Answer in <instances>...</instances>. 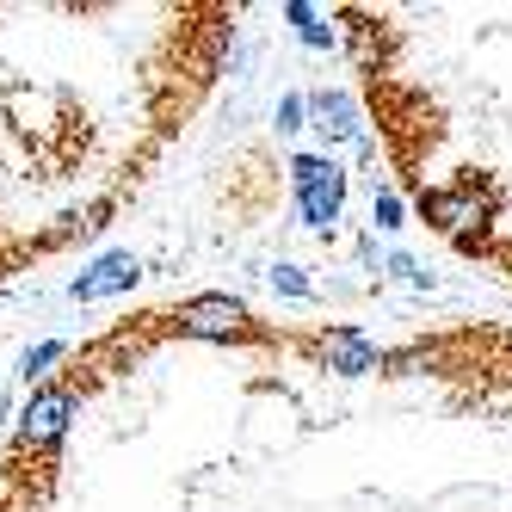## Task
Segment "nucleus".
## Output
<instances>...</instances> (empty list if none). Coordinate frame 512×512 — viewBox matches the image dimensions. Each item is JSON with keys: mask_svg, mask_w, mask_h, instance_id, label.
Segmentation results:
<instances>
[{"mask_svg": "<svg viewBox=\"0 0 512 512\" xmlns=\"http://www.w3.org/2000/svg\"><path fill=\"white\" fill-rule=\"evenodd\" d=\"M500 204H506V192L494 186L488 173H457L451 186L420 192V216H426L438 235H451L457 247L469 241V229H488L494 216H500Z\"/></svg>", "mask_w": 512, "mask_h": 512, "instance_id": "obj_1", "label": "nucleus"}, {"mask_svg": "<svg viewBox=\"0 0 512 512\" xmlns=\"http://www.w3.org/2000/svg\"><path fill=\"white\" fill-rule=\"evenodd\" d=\"M290 198H297L303 229L334 235L340 210H346V167L327 155V149L321 155H297V161H290Z\"/></svg>", "mask_w": 512, "mask_h": 512, "instance_id": "obj_2", "label": "nucleus"}, {"mask_svg": "<svg viewBox=\"0 0 512 512\" xmlns=\"http://www.w3.org/2000/svg\"><path fill=\"white\" fill-rule=\"evenodd\" d=\"M167 321H173L179 340H253V309L241 297H223V290L179 303Z\"/></svg>", "mask_w": 512, "mask_h": 512, "instance_id": "obj_3", "label": "nucleus"}, {"mask_svg": "<svg viewBox=\"0 0 512 512\" xmlns=\"http://www.w3.org/2000/svg\"><path fill=\"white\" fill-rule=\"evenodd\" d=\"M81 414V395L68 389V383H44V389H31V401L19 408V445L25 451H50L56 438L68 432V420Z\"/></svg>", "mask_w": 512, "mask_h": 512, "instance_id": "obj_4", "label": "nucleus"}, {"mask_svg": "<svg viewBox=\"0 0 512 512\" xmlns=\"http://www.w3.org/2000/svg\"><path fill=\"white\" fill-rule=\"evenodd\" d=\"M303 352L321 364V371H334V377H371V371H383V346L377 340H364L358 327H321V334H309L303 340Z\"/></svg>", "mask_w": 512, "mask_h": 512, "instance_id": "obj_5", "label": "nucleus"}, {"mask_svg": "<svg viewBox=\"0 0 512 512\" xmlns=\"http://www.w3.org/2000/svg\"><path fill=\"white\" fill-rule=\"evenodd\" d=\"M136 278H142V260L130 247H118V253H99V260L68 284V297L75 303H105V297H124V290H136Z\"/></svg>", "mask_w": 512, "mask_h": 512, "instance_id": "obj_6", "label": "nucleus"}, {"mask_svg": "<svg viewBox=\"0 0 512 512\" xmlns=\"http://www.w3.org/2000/svg\"><path fill=\"white\" fill-rule=\"evenodd\" d=\"M309 130L327 142V149H346V142H364V118H358L352 93H340V87H321V93H309Z\"/></svg>", "mask_w": 512, "mask_h": 512, "instance_id": "obj_7", "label": "nucleus"}, {"mask_svg": "<svg viewBox=\"0 0 512 512\" xmlns=\"http://www.w3.org/2000/svg\"><path fill=\"white\" fill-rule=\"evenodd\" d=\"M284 19L297 25V38H303L309 50H334V25H327V13H321V7H303V0H290Z\"/></svg>", "mask_w": 512, "mask_h": 512, "instance_id": "obj_8", "label": "nucleus"}, {"mask_svg": "<svg viewBox=\"0 0 512 512\" xmlns=\"http://www.w3.org/2000/svg\"><path fill=\"white\" fill-rule=\"evenodd\" d=\"M62 358H68V340H38V346L19 358V377L44 389V383H50V364H62Z\"/></svg>", "mask_w": 512, "mask_h": 512, "instance_id": "obj_9", "label": "nucleus"}, {"mask_svg": "<svg viewBox=\"0 0 512 512\" xmlns=\"http://www.w3.org/2000/svg\"><path fill=\"white\" fill-rule=\"evenodd\" d=\"M272 124H278V136H297V130H309V93H284Z\"/></svg>", "mask_w": 512, "mask_h": 512, "instance_id": "obj_10", "label": "nucleus"}, {"mask_svg": "<svg viewBox=\"0 0 512 512\" xmlns=\"http://www.w3.org/2000/svg\"><path fill=\"white\" fill-rule=\"evenodd\" d=\"M401 216H408V210H401V198H395L389 186H377V198H371V223L395 235V229H401Z\"/></svg>", "mask_w": 512, "mask_h": 512, "instance_id": "obj_11", "label": "nucleus"}, {"mask_svg": "<svg viewBox=\"0 0 512 512\" xmlns=\"http://www.w3.org/2000/svg\"><path fill=\"white\" fill-rule=\"evenodd\" d=\"M272 290H284V297H297V303H303V297H309V278H303V266L278 260V266H272Z\"/></svg>", "mask_w": 512, "mask_h": 512, "instance_id": "obj_12", "label": "nucleus"}, {"mask_svg": "<svg viewBox=\"0 0 512 512\" xmlns=\"http://www.w3.org/2000/svg\"><path fill=\"white\" fill-rule=\"evenodd\" d=\"M7 414H13V395H7V389H0V420H7Z\"/></svg>", "mask_w": 512, "mask_h": 512, "instance_id": "obj_13", "label": "nucleus"}, {"mask_svg": "<svg viewBox=\"0 0 512 512\" xmlns=\"http://www.w3.org/2000/svg\"><path fill=\"white\" fill-rule=\"evenodd\" d=\"M500 266H512V247H500Z\"/></svg>", "mask_w": 512, "mask_h": 512, "instance_id": "obj_14", "label": "nucleus"}]
</instances>
